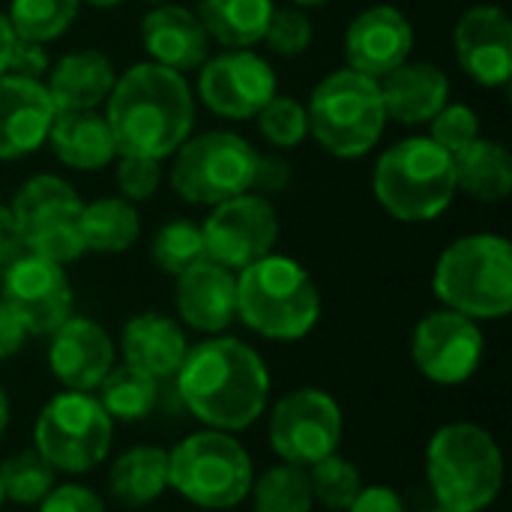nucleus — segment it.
<instances>
[{"label": "nucleus", "instance_id": "f257e3e1", "mask_svg": "<svg viewBox=\"0 0 512 512\" xmlns=\"http://www.w3.org/2000/svg\"><path fill=\"white\" fill-rule=\"evenodd\" d=\"M174 381L183 408L204 429L237 435L270 408L273 378L264 357L249 342L225 333L189 345Z\"/></svg>", "mask_w": 512, "mask_h": 512}, {"label": "nucleus", "instance_id": "f03ea898", "mask_svg": "<svg viewBox=\"0 0 512 512\" xmlns=\"http://www.w3.org/2000/svg\"><path fill=\"white\" fill-rule=\"evenodd\" d=\"M105 120L117 156H147L162 162L192 135L195 96L183 72L150 60L135 63L114 81Z\"/></svg>", "mask_w": 512, "mask_h": 512}, {"label": "nucleus", "instance_id": "7ed1b4c3", "mask_svg": "<svg viewBox=\"0 0 512 512\" xmlns=\"http://www.w3.org/2000/svg\"><path fill=\"white\" fill-rule=\"evenodd\" d=\"M504 474V450L480 423H447L426 444V483L441 510L486 512L504 492Z\"/></svg>", "mask_w": 512, "mask_h": 512}, {"label": "nucleus", "instance_id": "20e7f679", "mask_svg": "<svg viewBox=\"0 0 512 512\" xmlns=\"http://www.w3.org/2000/svg\"><path fill=\"white\" fill-rule=\"evenodd\" d=\"M237 318L261 339L300 342L321 321V291L288 255H264L237 273Z\"/></svg>", "mask_w": 512, "mask_h": 512}, {"label": "nucleus", "instance_id": "39448f33", "mask_svg": "<svg viewBox=\"0 0 512 512\" xmlns=\"http://www.w3.org/2000/svg\"><path fill=\"white\" fill-rule=\"evenodd\" d=\"M444 309L474 321H501L512 312V246L501 234H468L450 243L432 273Z\"/></svg>", "mask_w": 512, "mask_h": 512}, {"label": "nucleus", "instance_id": "423d86ee", "mask_svg": "<svg viewBox=\"0 0 512 512\" xmlns=\"http://www.w3.org/2000/svg\"><path fill=\"white\" fill-rule=\"evenodd\" d=\"M252 480L255 462L231 432L201 426L168 450V489L198 510H237Z\"/></svg>", "mask_w": 512, "mask_h": 512}, {"label": "nucleus", "instance_id": "0eeeda50", "mask_svg": "<svg viewBox=\"0 0 512 512\" xmlns=\"http://www.w3.org/2000/svg\"><path fill=\"white\" fill-rule=\"evenodd\" d=\"M378 204L399 222H432L456 198L453 156L429 135L405 138L381 153L372 174Z\"/></svg>", "mask_w": 512, "mask_h": 512}, {"label": "nucleus", "instance_id": "6e6552de", "mask_svg": "<svg viewBox=\"0 0 512 512\" xmlns=\"http://www.w3.org/2000/svg\"><path fill=\"white\" fill-rule=\"evenodd\" d=\"M309 135L339 159L366 156L384 135L387 111L375 78L354 69L330 72L306 105Z\"/></svg>", "mask_w": 512, "mask_h": 512}, {"label": "nucleus", "instance_id": "1a4fd4ad", "mask_svg": "<svg viewBox=\"0 0 512 512\" xmlns=\"http://www.w3.org/2000/svg\"><path fill=\"white\" fill-rule=\"evenodd\" d=\"M114 444V420L99 405L96 393L60 390L54 393L36 423L33 447L42 459L66 477H81L96 471Z\"/></svg>", "mask_w": 512, "mask_h": 512}, {"label": "nucleus", "instance_id": "9d476101", "mask_svg": "<svg viewBox=\"0 0 512 512\" xmlns=\"http://www.w3.org/2000/svg\"><path fill=\"white\" fill-rule=\"evenodd\" d=\"M258 150L237 132L213 129L186 138L171 165V186L189 204L216 207L237 198L255 183Z\"/></svg>", "mask_w": 512, "mask_h": 512}, {"label": "nucleus", "instance_id": "9b49d317", "mask_svg": "<svg viewBox=\"0 0 512 512\" xmlns=\"http://www.w3.org/2000/svg\"><path fill=\"white\" fill-rule=\"evenodd\" d=\"M81 207L78 192L63 177H30L12 198L24 249L54 264L78 261L87 252L81 240Z\"/></svg>", "mask_w": 512, "mask_h": 512}, {"label": "nucleus", "instance_id": "f8f14e48", "mask_svg": "<svg viewBox=\"0 0 512 512\" xmlns=\"http://www.w3.org/2000/svg\"><path fill=\"white\" fill-rule=\"evenodd\" d=\"M345 435V411L339 399L321 387H297L267 408V441L279 462L309 468L339 453Z\"/></svg>", "mask_w": 512, "mask_h": 512}, {"label": "nucleus", "instance_id": "ddd939ff", "mask_svg": "<svg viewBox=\"0 0 512 512\" xmlns=\"http://www.w3.org/2000/svg\"><path fill=\"white\" fill-rule=\"evenodd\" d=\"M486 354V336L480 321L453 312L435 309L423 315L411 333V360L417 372L438 387L468 384Z\"/></svg>", "mask_w": 512, "mask_h": 512}, {"label": "nucleus", "instance_id": "4468645a", "mask_svg": "<svg viewBox=\"0 0 512 512\" xmlns=\"http://www.w3.org/2000/svg\"><path fill=\"white\" fill-rule=\"evenodd\" d=\"M207 258L240 273L273 252L279 240V213L264 195H237L213 207L201 225Z\"/></svg>", "mask_w": 512, "mask_h": 512}, {"label": "nucleus", "instance_id": "2eb2a0df", "mask_svg": "<svg viewBox=\"0 0 512 512\" xmlns=\"http://www.w3.org/2000/svg\"><path fill=\"white\" fill-rule=\"evenodd\" d=\"M198 96L219 117L249 120L276 96V72L255 51L228 48L219 57L204 60Z\"/></svg>", "mask_w": 512, "mask_h": 512}, {"label": "nucleus", "instance_id": "dca6fc26", "mask_svg": "<svg viewBox=\"0 0 512 512\" xmlns=\"http://www.w3.org/2000/svg\"><path fill=\"white\" fill-rule=\"evenodd\" d=\"M0 300H6L27 324L30 336H51L75 306L72 282L63 264L24 252L3 267Z\"/></svg>", "mask_w": 512, "mask_h": 512}, {"label": "nucleus", "instance_id": "f3484780", "mask_svg": "<svg viewBox=\"0 0 512 512\" xmlns=\"http://www.w3.org/2000/svg\"><path fill=\"white\" fill-rule=\"evenodd\" d=\"M48 372L63 390L96 393L105 375L117 366V342L111 333L84 315H69L48 336Z\"/></svg>", "mask_w": 512, "mask_h": 512}, {"label": "nucleus", "instance_id": "a211bd4d", "mask_svg": "<svg viewBox=\"0 0 512 512\" xmlns=\"http://www.w3.org/2000/svg\"><path fill=\"white\" fill-rule=\"evenodd\" d=\"M414 48V27L408 15L390 3L363 9L345 33L348 69L381 81L396 66L408 63Z\"/></svg>", "mask_w": 512, "mask_h": 512}, {"label": "nucleus", "instance_id": "6ab92c4d", "mask_svg": "<svg viewBox=\"0 0 512 512\" xmlns=\"http://www.w3.org/2000/svg\"><path fill=\"white\" fill-rule=\"evenodd\" d=\"M456 60L483 87H504L512 78V24L501 6H471L453 30Z\"/></svg>", "mask_w": 512, "mask_h": 512}, {"label": "nucleus", "instance_id": "aec40b11", "mask_svg": "<svg viewBox=\"0 0 512 512\" xmlns=\"http://www.w3.org/2000/svg\"><path fill=\"white\" fill-rule=\"evenodd\" d=\"M177 318L204 336H222L237 321V273L216 261H201L177 276Z\"/></svg>", "mask_w": 512, "mask_h": 512}, {"label": "nucleus", "instance_id": "412c9836", "mask_svg": "<svg viewBox=\"0 0 512 512\" xmlns=\"http://www.w3.org/2000/svg\"><path fill=\"white\" fill-rule=\"evenodd\" d=\"M54 102L42 81L0 75V159H24L48 141Z\"/></svg>", "mask_w": 512, "mask_h": 512}, {"label": "nucleus", "instance_id": "4be33fe9", "mask_svg": "<svg viewBox=\"0 0 512 512\" xmlns=\"http://www.w3.org/2000/svg\"><path fill=\"white\" fill-rule=\"evenodd\" d=\"M141 42L150 63L174 72L201 69L210 57V36L201 18L180 3H159L141 21Z\"/></svg>", "mask_w": 512, "mask_h": 512}, {"label": "nucleus", "instance_id": "5701e85b", "mask_svg": "<svg viewBox=\"0 0 512 512\" xmlns=\"http://www.w3.org/2000/svg\"><path fill=\"white\" fill-rule=\"evenodd\" d=\"M186 351H189V339L183 327L162 312L132 315L123 324L117 342V357L126 366H135L156 381L174 378L180 363L186 360Z\"/></svg>", "mask_w": 512, "mask_h": 512}, {"label": "nucleus", "instance_id": "b1692460", "mask_svg": "<svg viewBox=\"0 0 512 512\" xmlns=\"http://www.w3.org/2000/svg\"><path fill=\"white\" fill-rule=\"evenodd\" d=\"M114 63L96 48L63 54L45 75V90L54 111H96L114 90Z\"/></svg>", "mask_w": 512, "mask_h": 512}, {"label": "nucleus", "instance_id": "393cba45", "mask_svg": "<svg viewBox=\"0 0 512 512\" xmlns=\"http://www.w3.org/2000/svg\"><path fill=\"white\" fill-rule=\"evenodd\" d=\"M381 99L387 120L402 126L429 123L450 102V78L435 63H402L381 81Z\"/></svg>", "mask_w": 512, "mask_h": 512}, {"label": "nucleus", "instance_id": "a878e982", "mask_svg": "<svg viewBox=\"0 0 512 512\" xmlns=\"http://www.w3.org/2000/svg\"><path fill=\"white\" fill-rule=\"evenodd\" d=\"M45 144L75 171H99L117 159L111 126L99 111H57Z\"/></svg>", "mask_w": 512, "mask_h": 512}, {"label": "nucleus", "instance_id": "bb28decb", "mask_svg": "<svg viewBox=\"0 0 512 512\" xmlns=\"http://www.w3.org/2000/svg\"><path fill=\"white\" fill-rule=\"evenodd\" d=\"M108 492L129 510L156 504L168 492V450L153 444L123 450L108 468Z\"/></svg>", "mask_w": 512, "mask_h": 512}, {"label": "nucleus", "instance_id": "cd10ccee", "mask_svg": "<svg viewBox=\"0 0 512 512\" xmlns=\"http://www.w3.org/2000/svg\"><path fill=\"white\" fill-rule=\"evenodd\" d=\"M456 189L483 204H498L512 192V159L504 144L477 138L453 156Z\"/></svg>", "mask_w": 512, "mask_h": 512}, {"label": "nucleus", "instance_id": "c85d7f7f", "mask_svg": "<svg viewBox=\"0 0 512 512\" xmlns=\"http://www.w3.org/2000/svg\"><path fill=\"white\" fill-rule=\"evenodd\" d=\"M273 9V0H201L198 18L219 45L252 48L264 42Z\"/></svg>", "mask_w": 512, "mask_h": 512}, {"label": "nucleus", "instance_id": "c756f323", "mask_svg": "<svg viewBox=\"0 0 512 512\" xmlns=\"http://www.w3.org/2000/svg\"><path fill=\"white\" fill-rule=\"evenodd\" d=\"M141 237L138 210L126 198H96L81 207V240L87 252L120 255Z\"/></svg>", "mask_w": 512, "mask_h": 512}, {"label": "nucleus", "instance_id": "7c9ffc66", "mask_svg": "<svg viewBox=\"0 0 512 512\" xmlns=\"http://www.w3.org/2000/svg\"><path fill=\"white\" fill-rule=\"evenodd\" d=\"M159 384L162 381L150 378L147 372L117 363L96 387V399L114 423H141L159 402Z\"/></svg>", "mask_w": 512, "mask_h": 512}, {"label": "nucleus", "instance_id": "2f4dec72", "mask_svg": "<svg viewBox=\"0 0 512 512\" xmlns=\"http://www.w3.org/2000/svg\"><path fill=\"white\" fill-rule=\"evenodd\" d=\"M249 504L252 512H315V495L306 468L276 462L264 474H255Z\"/></svg>", "mask_w": 512, "mask_h": 512}, {"label": "nucleus", "instance_id": "473e14b6", "mask_svg": "<svg viewBox=\"0 0 512 512\" xmlns=\"http://www.w3.org/2000/svg\"><path fill=\"white\" fill-rule=\"evenodd\" d=\"M0 486L9 504L36 507L57 486V471L42 459L36 447H27L0 462Z\"/></svg>", "mask_w": 512, "mask_h": 512}, {"label": "nucleus", "instance_id": "72a5a7b5", "mask_svg": "<svg viewBox=\"0 0 512 512\" xmlns=\"http://www.w3.org/2000/svg\"><path fill=\"white\" fill-rule=\"evenodd\" d=\"M81 0H12L9 24L18 39L30 42H51L69 30L78 15Z\"/></svg>", "mask_w": 512, "mask_h": 512}, {"label": "nucleus", "instance_id": "f704fd0d", "mask_svg": "<svg viewBox=\"0 0 512 512\" xmlns=\"http://www.w3.org/2000/svg\"><path fill=\"white\" fill-rule=\"evenodd\" d=\"M150 258L156 261V267L168 276H180L189 267L207 261V246H204V231L201 225L189 222V219H171L165 222L150 243Z\"/></svg>", "mask_w": 512, "mask_h": 512}, {"label": "nucleus", "instance_id": "c9c22d12", "mask_svg": "<svg viewBox=\"0 0 512 512\" xmlns=\"http://www.w3.org/2000/svg\"><path fill=\"white\" fill-rule=\"evenodd\" d=\"M306 474H309V486H312V495H315V507H324L330 512L348 510L351 501L366 486L360 468L351 459L339 456V453H330L327 459L309 465Z\"/></svg>", "mask_w": 512, "mask_h": 512}, {"label": "nucleus", "instance_id": "e433bc0d", "mask_svg": "<svg viewBox=\"0 0 512 512\" xmlns=\"http://www.w3.org/2000/svg\"><path fill=\"white\" fill-rule=\"evenodd\" d=\"M258 129L264 135V141L276 150H291L300 147L309 135V117H306V105H300L291 96H273L258 114Z\"/></svg>", "mask_w": 512, "mask_h": 512}, {"label": "nucleus", "instance_id": "4c0bfd02", "mask_svg": "<svg viewBox=\"0 0 512 512\" xmlns=\"http://www.w3.org/2000/svg\"><path fill=\"white\" fill-rule=\"evenodd\" d=\"M429 126H432V141L441 147V150H447L450 156H456V153H462L471 141H477L480 138V117L474 114V108H468V105H444L432 120H429Z\"/></svg>", "mask_w": 512, "mask_h": 512}, {"label": "nucleus", "instance_id": "58836bf2", "mask_svg": "<svg viewBox=\"0 0 512 512\" xmlns=\"http://www.w3.org/2000/svg\"><path fill=\"white\" fill-rule=\"evenodd\" d=\"M264 42L270 45V51H276L282 57H297L312 45V21L306 18V12L300 6L273 9Z\"/></svg>", "mask_w": 512, "mask_h": 512}, {"label": "nucleus", "instance_id": "ea45409f", "mask_svg": "<svg viewBox=\"0 0 512 512\" xmlns=\"http://www.w3.org/2000/svg\"><path fill=\"white\" fill-rule=\"evenodd\" d=\"M162 162L147 156H117V189L129 204L147 201L159 192Z\"/></svg>", "mask_w": 512, "mask_h": 512}, {"label": "nucleus", "instance_id": "a19ab883", "mask_svg": "<svg viewBox=\"0 0 512 512\" xmlns=\"http://www.w3.org/2000/svg\"><path fill=\"white\" fill-rule=\"evenodd\" d=\"M39 512H105V501L99 492L81 483H57L39 504Z\"/></svg>", "mask_w": 512, "mask_h": 512}, {"label": "nucleus", "instance_id": "79ce46f5", "mask_svg": "<svg viewBox=\"0 0 512 512\" xmlns=\"http://www.w3.org/2000/svg\"><path fill=\"white\" fill-rule=\"evenodd\" d=\"M51 69L48 51L42 42H30V39H18L12 42L9 60H6V72L3 75H18V78H30V81H42Z\"/></svg>", "mask_w": 512, "mask_h": 512}, {"label": "nucleus", "instance_id": "37998d69", "mask_svg": "<svg viewBox=\"0 0 512 512\" xmlns=\"http://www.w3.org/2000/svg\"><path fill=\"white\" fill-rule=\"evenodd\" d=\"M27 339H30V330H27L24 318L6 300H0V363L18 357L21 348L27 345Z\"/></svg>", "mask_w": 512, "mask_h": 512}, {"label": "nucleus", "instance_id": "c03bdc74", "mask_svg": "<svg viewBox=\"0 0 512 512\" xmlns=\"http://www.w3.org/2000/svg\"><path fill=\"white\" fill-rule=\"evenodd\" d=\"M291 183V165L282 156H261L258 153V165H255V183L252 189H258L264 198L267 195H279L285 192Z\"/></svg>", "mask_w": 512, "mask_h": 512}, {"label": "nucleus", "instance_id": "a18cd8bd", "mask_svg": "<svg viewBox=\"0 0 512 512\" xmlns=\"http://www.w3.org/2000/svg\"><path fill=\"white\" fill-rule=\"evenodd\" d=\"M345 512H408V507L393 486L372 483L360 489V495L351 501V507Z\"/></svg>", "mask_w": 512, "mask_h": 512}, {"label": "nucleus", "instance_id": "49530a36", "mask_svg": "<svg viewBox=\"0 0 512 512\" xmlns=\"http://www.w3.org/2000/svg\"><path fill=\"white\" fill-rule=\"evenodd\" d=\"M24 252H27V249H24L18 222H15V216H12V207L0 204V267L12 264V261L21 258Z\"/></svg>", "mask_w": 512, "mask_h": 512}, {"label": "nucleus", "instance_id": "de8ad7c7", "mask_svg": "<svg viewBox=\"0 0 512 512\" xmlns=\"http://www.w3.org/2000/svg\"><path fill=\"white\" fill-rule=\"evenodd\" d=\"M12 42H15V33H12V24L9 18L0 12V75L6 72V60H9V51H12Z\"/></svg>", "mask_w": 512, "mask_h": 512}, {"label": "nucleus", "instance_id": "09e8293b", "mask_svg": "<svg viewBox=\"0 0 512 512\" xmlns=\"http://www.w3.org/2000/svg\"><path fill=\"white\" fill-rule=\"evenodd\" d=\"M9 420H12V405H9L6 390L0 387V441H3V435L9 432Z\"/></svg>", "mask_w": 512, "mask_h": 512}, {"label": "nucleus", "instance_id": "8fccbe9b", "mask_svg": "<svg viewBox=\"0 0 512 512\" xmlns=\"http://www.w3.org/2000/svg\"><path fill=\"white\" fill-rule=\"evenodd\" d=\"M81 3H87V6H93V9H114V6H120L123 0H81Z\"/></svg>", "mask_w": 512, "mask_h": 512}, {"label": "nucleus", "instance_id": "3c124183", "mask_svg": "<svg viewBox=\"0 0 512 512\" xmlns=\"http://www.w3.org/2000/svg\"><path fill=\"white\" fill-rule=\"evenodd\" d=\"M291 3H297V6H324L330 0H291Z\"/></svg>", "mask_w": 512, "mask_h": 512}, {"label": "nucleus", "instance_id": "603ef678", "mask_svg": "<svg viewBox=\"0 0 512 512\" xmlns=\"http://www.w3.org/2000/svg\"><path fill=\"white\" fill-rule=\"evenodd\" d=\"M144 3H150V6H159V3H168V0H144Z\"/></svg>", "mask_w": 512, "mask_h": 512}, {"label": "nucleus", "instance_id": "864d4df0", "mask_svg": "<svg viewBox=\"0 0 512 512\" xmlns=\"http://www.w3.org/2000/svg\"><path fill=\"white\" fill-rule=\"evenodd\" d=\"M3 504H6V498H3V486H0V510H3Z\"/></svg>", "mask_w": 512, "mask_h": 512}, {"label": "nucleus", "instance_id": "5fc2aeb1", "mask_svg": "<svg viewBox=\"0 0 512 512\" xmlns=\"http://www.w3.org/2000/svg\"><path fill=\"white\" fill-rule=\"evenodd\" d=\"M429 512H447V510H441V507H435V510H429Z\"/></svg>", "mask_w": 512, "mask_h": 512}]
</instances>
